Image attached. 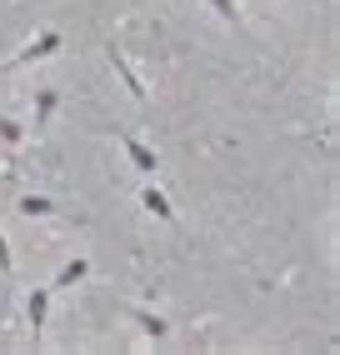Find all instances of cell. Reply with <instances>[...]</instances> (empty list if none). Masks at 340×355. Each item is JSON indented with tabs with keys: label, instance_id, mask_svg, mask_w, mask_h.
<instances>
[{
	"label": "cell",
	"instance_id": "6da1fadb",
	"mask_svg": "<svg viewBox=\"0 0 340 355\" xmlns=\"http://www.w3.org/2000/svg\"><path fill=\"white\" fill-rule=\"evenodd\" d=\"M56 51H60V31H45V35H40V40H31L20 55H10V60H6V70L31 65V60H45V55H56Z\"/></svg>",
	"mask_w": 340,
	"mask_h": 355
},
{
	"label": "cell",
	"instance_id": "7a4b0ae2",
	"mask_svg": "<svg viewBox=\"0 0 340 355\" xmlns=\"http://www.w3.org/2000/svg\"><path fill=\"white\" fill-rule=\"evenodd\" d=\"M26 315H31L35 345H40V340H45V315H51V291H31V300H26Z\"/></svg>",
	"mask_w": 340,
	"mask_h": 355
},
{
	"label": "cell",
	"instance_id": "3957f363",
	"mask_svg": "<svg viewBox=\"0 0 340 355\" xmlns=\"http://www.w3.org/2000/svg\"><path fill=\"white\" fill-rule=\"evenodd\" d=\"M140 200H145V210H151V216L155 220H165V225H176V210H170V200L155 191V185H151V191H140Z\"/></svg>",
	"mask_w": 340,
	"mask_h": 355
},
{
	"label": "cell",
	"instance_id": "277c9868",
	"mask_svg": "<svg viewBox=\"0 0 340 355\" xmlns=\"http://www.w3.org/2000/svg\"><path fill=\"white\" fill-rule=\"evenodd\" d=\"M85 270H90V266H85L80 255H76V260H65V266L56 270V291H65V286H76V280H85Z\"/></svg>",
	"mask_w": 340,
	"mask_h": 355
},
{
	"label": "cell",
	"instance_id": "5b68a950",
	"mask_svg": "<svg viewBox=\"0 0 340 355\" xmlns=\"http://www.w3.org/2000/svg\"><path fill=\"white\" fill-rule=\"evenodd\" d=\"M110 60H115V70H120V80H126V90H130V96H135V101H145V85L135 80V70L126 65V55H120V51H115V45H110Z\"/></svg>",
	"mask_w": 340,
	"mask_h": 355
},
{
	"label": "cell",
	"instance_id": "8992f818",
	"mask_svg": "<svg viewBox=\"0 0 340 355\" xmlns=\"http://www.w3.org/2000/svg\"><path fill=\"white\" fill-rule=\"evenodd\" d=\"M126 150H130V160L140 165V171H155V165H160V160H155V150L145 146V140H135V135H126Z\"/></svg>",
	"mask_w": 340,
	"mask_h": 355
},
{
	"label": "cell",
	"instance_id": "52a82bcc",
	"mask_svg": "<svg viewBox=\"0 0 340 355\" xmlns=\"http://www.w3.org/2000/svg\"><path fill=\"white\" fill-rule=\"evenodd\" d=\"M56 101H60L56 90H40V96H35V130H40L45 121H51V110H56Z\"/></svg>",
	"mask_w": 340,
	"mask_h": 355
},
{
	"label": "cell",
	"instance_id": "ba28073f",
	"mask_svg": "<svg viewBox=\"0 0 340 355\" xmlns=\"http://www.w3.org/2000/svg\"><path fill=\"white\" fill-rule=\"evenodd\" d=\"M20 210H26V216H51L56 200H45V196H26V200H20Z\"/></svg>",
	"mask_w": 340,
	"mask_h": 355
},
{
	"label": "cell",
	"instance_id": "9c48e42d",
	"mask_svg": "<svg viewBox=\"0 0 340 355\" xmlns=\"http://www.w3.org/2000/svg\"><path fill=\"white\" fill-rule=\"evenodd\" d=\"M210 6L226 15V26H230V31H240V6H235V0H210Z\"/></svg>",
	"mask_w": 340,
	"mask_h": 355
},
{
	"label": "cell",
	"instance_id": "30bf717a",
	"mask_svg": "<svg viewBox=\"0 0 340 355\" xmlns=\"http://www.w3.org/2000/svg\"><path fill=\"white\" fill-rule=\"evenodd\" d=\"M135 320H140V330H145V336H155V340L165 336V320H160V315H145V311H135Z\"/></svg>",
	"mask_w": 340,
	"mask_h": 355
},
{
	"label": "cell",
	"instance_id": "8fae6325",
	"mask_svg": "<svg viewBox=\"0 0 340 355\" xmlns=\"http://www.w3.org/2000/svg\"><path fill=\"white\" fill-rule=\"evenodd\" d=\"M0 140H10V146H20V140H26V130H20L15 121H6V115H0Z\"/></svg>",
	"mask_w": 340,
	"mask_h": 355
},
{
	"label": "cell",
	"instance_id": "7c38bea8",
	"mask_svg": "<svg viewBox=\"0 0 340 355\" xmlns=\"http://www.w3.org/2000/svg\"><path fill=\"white\" fill-rule=\"evenodd\" d=\"M10 266H15V260H10V245H6V235H0V275H10Z\"/></svg>",
	"mask_w": 340,
	"mask_h": 355
}]
</instances>
